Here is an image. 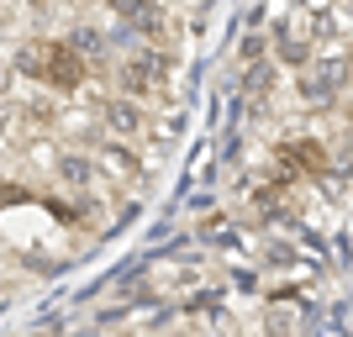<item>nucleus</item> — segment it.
Wrapping results in <instances>:
<instances>
[{"label":"nucleus","mask_w":353,"mask_h":337,"mask_svg":"<svg viewBox=\"0 0 353 337\" xmlns=\"http://www.w3.org/2000/svg\"><path fill=\"white\" fill-rule=\"evenodd\" d=\"M101 121L111 127L117 143H127V137L148 132V105L132 101V95H111V101H101Z\"/></svg>","instance_id":"nucleus-3"},{"label":"nucleus","mask_w":353,"mask_h":337,"mask_svg":"<svg viewBox=\"0 0 353 337\" xmlns=\"http://www.w3.org/2000/svg\"><path fill=\"white\" fill-rule=\"evenodd\" d=\"M348 85H353V53H316L311 69L301 74V101L332 105Z\"/></svg>","instance_id":"nucleus-2"},{"label":"nucleus","mask_w":353,"mask_h":337,"mask_svg":"<svg viewBox=\"0 0 353 337\" xmlns=\"http://www.w3.org/2000/svg\"><path fill=\"white\" fill-rule=\"evenodd\" d=\"M11 69L21 74V79H37V85H48L53 95H74V90H79L90 74H95L69 43H63V37H27V43L16 48Z\"/></svg>","instance_id":"nucleus-1"},{"label":"nucleus","mask_w":353,"mask_h":337,"mask_svg":"<svg viewBox=\"0 0 353 337\" xmlns=\"http://www.w3.org/2000/svg\"><path fill=\"white\" fill-rule=\"evenodd\" d=\"M63 43L79 53V59L90 63V69H105V53H111V43H105V32H95V27H74Z\"/></svg>","instance_id":"nucleus-6"},{"label":"nucleus","mask_w":353,"mask_h":337,"mask_svg":"<svg viewBox=\"0 0 353 337\" xmlns=\"http://www.w3.org/2000/svg\"><path fill=\"white\" fill-rule=\"evenodd\" d=\"M95 169H101V159H90V153H74V147H63L59 163H53L59 185H69V190H90V185H95Z\"/></svg>","instance_id":"nucleus-5"},{"label":"nucleus","mask_w":353,"mask_h":337,"mask_svg":"<svg viewBox=\"0 0 353 337\" xmlns=\"http://www.w3.org/2000/svg\"><path fill=\"white\" fill-rule=\"evenodd\" d=\"M311 59H316V53L306 48V37H290V32H285L280 43H274V63H290V69L306 74V69H311Z\"/></svg>","instance_id":"nucleus-8"},{"label":"nucleus","mask_w":353,"mask_h":337,"mask_svg":"<svg viewBox=\"0 0 353 337\" xmlns=\"http://www.w3.org/2000/svg\"><path fill=\"white\" fill-rule=\"evenodd\" d=\"M74 337H101V332H95V327H85V332H74Z\"/></svg>","instance_id":"nucleus-15"},{"label":"nucleus","mask_w":353,"mask_h":337,"mask_svg":"<svg viewBox=\"0 0 353 337\" xmlns=\"http://www.w3.org/2000/svg\"><path fill=\"white\" fill-rule=\"evenodd\" d=\"M27 6H32V11H48V6H53V0H27Z\"/></svg>","instance_id":"nucleus-14"},{"label":"nucleus","mask_w":353,"mask_h":337,"mask_svg":"<svg viewBox=\"0 0 353 337\" xmlns=\"http://www.w3.org/2000/svg\"><path fill=\"white\" fill-rule=\"evenodd\" d=\"M16 127H27V111H21V101H0V137H11Z\"/></svg>","instance_id":"nucleus-9"},{"label":"nucleus","mask_w":353,"mask_h":337,"mask_svg":"<svg viewBox=\"0 0 353 337\" xmlns=\"http://www.w3.org/2000/svg\"><path fill=\"white\" fill-rule=\"evenodd\" d=\"M117 85H121V95H132V101H148V95L159 90V74L148 63V43H137L132 53L117 63Z\"/></svg>","instance_id":"nucleus-4"},{"label":"nucleus","mask_w":353,"mask_h":337,"mask_svg":"<svg viewBox=\"0 0 353 337\" xmlns=\"http://www.w3.org/2000/svg\"><path fill=\"white\" fill-rule=\"evenodd\" d=\"M21 111H27V121H37V127H53V121H59V105L53 101H21Z\"/></svg>","instance_id":"nucleus-11"},{"label":"nucleus","mask_w":353,"mask_h":337,"mask_svg":"<svg viewBox=\"0 0 353 337\" xmlns=\"http://www.w3.org/2000/svg\"><path fill=\"white\" fill-rule=\"evenodd\" d=\"M264 258H269V264H290V243H269Z\"/></svg>","instance_id":"nucleus-12"},{"label":"nucleus","mask_w":353,"mask_h":337,"mask_svg":"<svg viewBox=\"0 0 353 337\" xmlns=\"http://www.w3.org/2000/svg\"><path fill=\"white\" fill-rule=\"evenodd\" d=\"M101 169H117V174H137L143 163H137V153L127 143H117V137H101Z\"/></svg>","instance_id":"nucleus-7"},{"label":"nucleus","mask_w":353,"mask_h":337,"mask_svg":"<svg viewBox=\"0 0 353 337\" xmlns=\"http://www.w3.org/2000/svg\"><path fill=\"white\" fill-rule=\"evenodd\" d=\"M311 11H327V6H338V0H306Z\"/></svg>","instance_id":"nucleus-13"},{"label":"nucleus","mask_w":353,"mask_h":337,"mask_svg":"<svg viewBox=\"0 0 353 337\" xmlns=\"http://www.w3.org/2000/svg\"><path fill=\"white\" fill-rule=\"evenodd\" d=\"M237 59L248 63V69H253V63H264V59H269V37H259V32H253V37H243V48H237Z\"/></svg>","instance_id":"nucleus-10"}]
</instances>
